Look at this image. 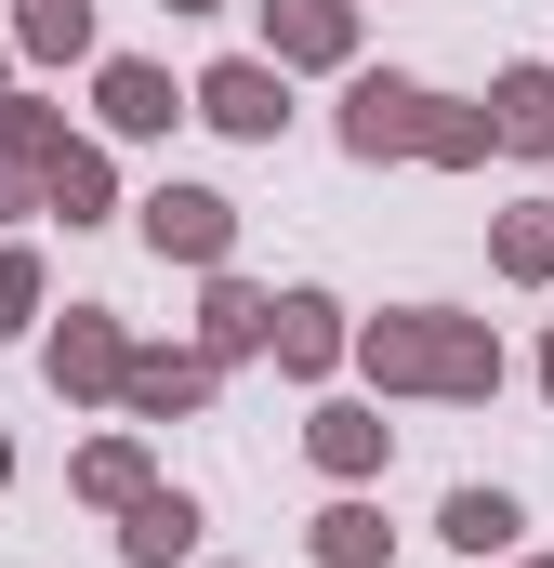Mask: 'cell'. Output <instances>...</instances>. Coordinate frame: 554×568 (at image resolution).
I'll return each instance as SVG.
<instances>
[{
  "instance_id": "obj_1",
  "label": "cell",
  "mask_w": 554,
  "mask_h": 568,
  "mask_svg": "<svg viewBox=\"0 0 554 568\" xmlns=\"http://www.w3.org/2000/svg\"><path fill=\"white\" fill-rule=\"evenodd\" d=\"M212 106H225L238 133H265V120H277V106H265V80H252V67H238V80H212Z\"/></svg>"
}]
</instances>
